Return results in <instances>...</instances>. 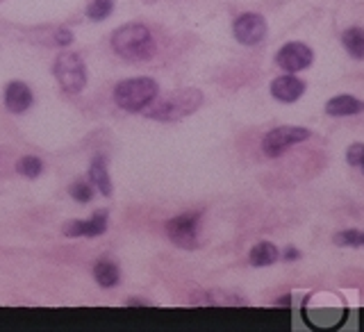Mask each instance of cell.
Instances as JSON below:
<instances>
[{"label": "cell", "instance_id": "6da1fadb", "mask_svg": "<svg viewBox=\"0 0 364 332\" xmlns=\"http://www.w3.org/2000/svg\"><path fill=\"white\" fill-rule=\"evenodd\" d=\"M203 105V91L200 89H180L178 94H168L164 98H155L141 114L146 119L162 121V123H176L191 117Z\"/></svg>", "mask_w": 364, "mask_h": 332}, {"label": "cell", "instance_id": "7a4b0ae2", "mask_svg": "<svg viewBox=\"0 0 364 332\" xmlns=\"http://www.w3.org/2000/svg\"><path fill=\"white\" fill-rule=\"evenodd\" d=\"M112 48L123 60H146L153 50V34L144 23H125L112 34Z\"/></svg>", "mask_w": 364, "mask_h": 332}, {"label": "cell", "instance_id": "3957f363", "mask_svg": "<svg viewBox=\"0 0 364 332\" xmlns=\"http://www.w3.org/2000/svg\"><path fill=\"white\" fill-rule=\"evenodd\" d=\"M159 87L153 77H130L114 87V102L123 112H144L157 98Z\"/></svg>", "mask_w": 364, "mask_h": 332}, {"label": "cell", "instance_id": "277c9868", "mask_svg": "<svg viewBox=\"0 0 364 332\" xmlns=\"http://www.w3.org/2000/svg\"><path fill=\"white\" fill-rule=\"evenodd\" d=\"M53 73L60 87L68 91V94H80L87 85V66L77 53H62L55 60Z\"/></svg>", "mask_w": 364, "mask_h": 332}, {"label": "cell", "instance_id": "5b68a950", "mask_svg": "<svg viewBox=\"0 0 364 332\" xmlns=\"http://www.w3.org/2000/svg\"><path fill=\"white\" fill-rule=\"evenodd\" d=\"M203 221V212H185L180 216H173L171 221H166V235L178 248L193 250L198 248V227Z\"/></svg>", "mask_w": 364, "mask_h": 332}, {"label": "cell", "instance_id": "8992f818", "mask_svg": "<svg viewBox=\"0 0 364 332\" xmlns=\"http://www.w3.org/2000/svg\"><path fill=\"white\" fill-rule=\"evenodd\" d=\"M307 139H310V130L296 128V125H280V128H273L271 132H267V136L262 139V151H264L267 157L276 159L296 144H303Z\"/></svg>", "mask_w": 364, "mask_h": 332}, {"label": "cell", "instance_id": "52a82bcc", "mask_svg": "<svg viewBox=\"0 0 364 332\" xmlns=\"http://www.w3.org/2000/svg\"><path fill=\"white\" fill-rule=\"evenodd\" d=\"M314 62V53L310 45H305L301 41L284 43L276 55V64L287 73H299L305 71L307 66Z\"/></svg>", "mask_w": 364, "mask_h": 332}, {"label": "cell", "instance_id": "ba28073f", "mask_svg": "<svg viewBox=\"0 0 364 332\" xmlns=\"http://www.w3.org/2000/svg\"><path fill=\"white\" fill-rule=\"evenodd\" d=\"M232 32H235V39L239 43L255 45L267 37V21H264V16L253 14V11H246V14L237 16Z\"/></svg>", "mask_w": 364, "mask_h": 332}, {"label": "cell", "instance_id": "9c48e42d", "mask_svg": "<svg viewBox=\"0 0 364 332\" xmlns=\"http://www.w3.org/2000/svg\"><path fill=\"white\" fill-rule=\"evenodd\" d=\"M107 219H109V214L105 210H100L96 212L94 216H91L89 221H68L64 223L62 227V232L66 237H100V235H105L107 230Z\"/></svg>", "mask_w": 364, "mask_h": 332}, {"label": "cell", "instance_id": "30bf717a", "mask_svg": "<svg viewBox=\"0 0 364 332\" xmlns=\"http://www.w3.org/2000/svg\"><path fill=\"white\" fill-rule=\"evenodd\" d=\"M303 94H305V82L294 73L280 75L271 82V96L280 102H296Z\"/></svg>", "mask_w": 364, "mask_h": 332}, {"label": "cell", "instance_id": "8fae6325", "mask_svg": "<svg viewBox=\"0 0 364 332\" xmlns=\"http://www.w3.org/2000/svg\"><path fill=\"white\" fill-rule=\"evenodd\" d=\"M34 102V96H32V89L26 85V82H9L5 87V107L11 112V114H23L32 107Z\"/></svg>", "mask_w": 364, "mask_h": 332}, {"label": "cell", "instance_id": "7c38bea8", "mask_svg": "<svg viewBox=\"0 0 364 332\" xmlns=\"http://www.w3.org/2000/svg\"><path fill=\"white\" fill-rule=\"evenodd\" d=\"M326 112L330 117H353V114L364 112V100H358L355 96H335L326 102Z\"/></svg>", "mask_w": 364, "mask_h": 332}, {"label": "cell", "instance_id": "4fadbf2b", "mask_svg": "<svg viewBox=\"0 0 364 332\" xmlns=\"http://www.w3.org/2000/svg\"><path fill=\"white\" fill-rule=\"evenodd\" d=\"M89 180H91V185H94L102 196H112V180H109V171H107V162H105V157H96L94 162H91L89 166Z\"/></svg>", "mask_w": 364, "mask_h": 332}, {"label": "cell", "instance_id": "5bb4252c", "mask_svg": "<svg viewBox=\"0 0 364 332\" xmlns=\"http://www.w3.org/2000/svg\"><path fill=\"white\" fill-rule=\"evenodd\" d=\"M278 259H280V250L271 242H259L250 248V253H248V262L253 267H271V264H276Z\"/></svg>", "mask_w": 364, "mask_h": 332}, {"label": "cell", "instance_id": "9a60e30c", "mask_svg": "<svg viewBox=\"0 0 364 332\" xmlns=\"http://www.w3.org/2000/svg\"><path fill=\"white\" fill-rule=\"evenodd\" d=\"M191 305H203V307H210V305H219V307H228V305H246L242 299H237L232 294H225V291H203L191 296Z\"/></svg>", "mask_w": 364, "mask_h": 332}, {"label": "cell", "instance_id": "2e32d148", "mask_svg": "<svg viewBox=\"0 0 364 332\" xmlns=\"http://www.w3.org/2000/svg\"><path fill=\"white\" fill-rule=\"evenodd\" d=\"M94 278H96V282L100 284L102 289H112V287H117V284H119L121 271H119L117 264H114V262L100 259L98 264L94 267Z\"/></svg>", "mask_w": 364, "mask_h": 332}, {"label": "cell", "instance_id": "e0dca14e", "mask_svg": "<svg viewBox=\"0 0 364 332\" xmlns=\"http://www.w3.org/2000/svg\"><path fill=\"white\" fill-rule=\"evenodd\" d=\"M341 43L353 60H364V28H348L341 34Z\"/></svg>", "mask_w": 364, "mask_h": 332}, {"label": "cell", "instance_id": "ac0fdd59", "mask_svg": "<svg viewBox=\"0 0 364 332\" xmlns=\"http://www.w3.org/2000/svg\"><path fill=\"white\" fill-rule=\"evenodd\" d=\"M41 171H43V162L39 157H34V155H26V157H21L16 162V173L23 176V178H28V180L39 178Z\"/></svg>", "mask_w": 364, "mask_h": 332}, {"label": "cell", "instance_id": "d6986e66", "mask_svg": "<svg viewBox=\"0 0 364 332\" xmlns=\"http://www.w3.org/2000/svg\"><path fill=\"white\" fill-rule=\"evenodd\" d=\"M114 11V0H91L87 7V16L91 21H105Z\"/></svg>", "mask_w": 364, "mask_h": 332}, {"label": "cell", "instance_id": "ffe728a7", "mask_svg": "<svg viewBox=\"0 0 364 332\" xmlns=\"http://www.w3.org/2000/svg\"><path fill=\"white\" fill-rule=\"evenodd\" d=\"M333 242L337 246H350V248H364V230H341L335 235Z\"/></svg>", "mask_w": 364, "mask_h": 332}, {"label": "cell", "instance_id": "44dd1931", "mask_svg": "<svg viewBox=\"0 0 364 332\" xmlns=\"http://www.w3.org/2000/svg\"><path fill=\"white\" fill-rule=\"evenodd\" d=\"M68 193H71V198L77 200V203H89L91 198H94V187H91L89 182H85V180H77V182H73L71 187H68Z\"/></svg>", "mask_w": 364, "mask_h": 332}, {"label": "cell", "instance_id": "7402d4cb", "mask_svg": "<svg viewBox=\"0 0 364 332\" xmlns=\"http://www.w3.org/2000/svg\"><path fill=\"white\" fill-rule=\"evenodd\" d=\"M346 162L364 173V144H353L346 151Z\"/></svg>", "mask_w": 364, "mask_h": 332}, {"label": "cell", "instance_id": "603a6c76", "mask_svg": "<svg viewBox=\"0 0 364 332\" xmlns=\"http://www.w3.org/2000/svg\"><path fill=\"white\" fill-rule=\"evenodd\" d=\"M71 41H73V34L68 32V30L62 28V30H57V32H55V43H57V45H68Z\"/></svg>", "mask_w": 364, "mask_h": 332}, {"label": "cell", "instance_id": "cb8c5ba5", "mask_svg": "<svg viewBox=\"0 0 364 332\" xmlns=\"http://www.w3.org/2000/svg\"><path fill=\"white\" fill-rule=\"evenodd\" d=\"M284 262H294V259H299L301 257V250L299 248H294V246H289V248H284V253L280 255Z\"/></svg>", "mask_w": 364, "mask_h": 332}, {"label": "cell", "instance_id": "d4e9b609", "mask_svg": "<svg viewBox=\"0 0 364 332\" xmlns=\"http://www.w3.org/2000/svg\"><path fill=\"white\" fill-rule=\"evenodd\" d=\"M128 305H130V307H136V305H139V307H151V303L144 301V299H130Z\"/></svg>", "mask_w": 364, "mask_h": 332}, {"label": "cell", "instance_id": "484cf974", "mask_svg": "<svg viewBox=\"0 0 364 332\" xmlns=\"http://www.w3.org/2000/svg\"><path fill=\"white\" fill-rule=\"evenodd\" d=\"M289 303H291L289 296H282V299H278V305H289Z\"/></svg>", "mask_w": 364, "mask_h": 332}]
</instances>
